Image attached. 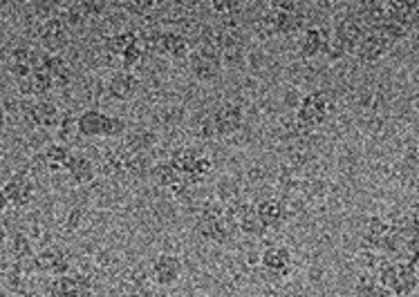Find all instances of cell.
<instances>
[{"label":"cell","mask_w":419,"mask_h":297,"mask_svg":"<svg viewBox=\"0 0 419 297\" xmlns=\"http://www.w3.org/2000/svg\"><path fill=\"white\" fill-rule=\"evenodd\" d=\"M254 31L258 38H271V36H278L276 31V25H274V16H271V11L265 9V14H260L256 20H254Z\"/></svg>","instance_id":"obj_23"},{"label":"cell","mask_w":419,"mask_h":297,"mask_svg":"<svg viewBox=\"0 0 419 297\" xmlns=\"http://www.w3.org/2000/svg\"><path fill=\"white\" fill-rule=\"evenodd\" d=\"M388 233H390V222H388V217L375 215V217H372V219L368 222V226H366V235H370V237L381 239L383 235H388Z\"/></svg>","instance_id":"obj_26"},{"label":"cell","mask_w":419,"mask_h":297,"mask_svg":"<svg viewBox=\"0 0 419 297\" xmlns=\"http://www.w3.org/2000/svg\"><path fill=\"white\" fill-rule=\"evenodd\" d=\"M254 208H256V217L265 228H278L285 222V203L278 199H263L258 201Z\"/></svg>","instance_id":"obj_16"},{"label":"cell","mask_w":419,"mask_h":297,"mask_svg":"<svg viewBox=\"0 0 419 297\" xmlns=\"http://www.w3.org/2000/svg\"><path fill=\"white\" fill-rule=\"evenodd\" d=\"M149 177H151V181L155 186H160V188H171V186H175L179 179V173L177 170L168 164V161H160V164H155V166H151L149 168Z\"/></svg>","instance_id":"obj_20"},{"label":"cell","mask_w":419,"mask_h":297,"mask_svg":"<svg viewBox=\"0 0 419 297\" xmlns=\"http://www.w3.org/2000/svg\"><path fill=\"white\" fill-rule=\"evenodd\" d=\"M70 154H72V150L65 143H50L48 152H45V159H48V166L52 170H59V168H65Z\"/></svg>","instance_id":"obj_21"},{"label":"cell","mask_w":419,"mask_h":297,"mask_svg":"<svg viewBox=\"0 0 419 297\" xmlns=\"http://www.w3.org/2000/svg\"><path fill=\"white\" fill-rule=\"evenodd\" d=\"M142 56H144V48H142V43L139 41H135L130 48H126L121 52V70H126V72H135L139 67L142 63Z\"/></svg>","instance_id":"obj_22"},{"label":"cell","mask_w":419,"mask_h":297,"mask_svg":"<svg viewBox=\"0 0 419 297\" xmlns=\"http://www.w3.org/2000/svg\"><path fill=\"white\" fill-rule=\"evenodd\" d=\"M200 157L202 154L195 150L193 145H179V147H175V150L171 152L168 164H171L177 170L179 177H191V175H193L195 166H198V159Z\"/></svg>","instance_id":"obj_17"},{"label":"cell","mask_w":419,"mask_h":297,"mask_svg":"<svg viewBox=\"0 0 419 297\" xmlns=\"http://www.w3.org/2000/svg\"><path fill=\"white\" fill-rule=\"evenodd\" d=\"M123 132H126V121H123L121 117H110L108 114V123H106L108 139H117V136H121Z\"/></svg>","instance_id":"obj_29"},{"label":"cell","mask_w":419,"mask_h":297,"mask_svg":"<svg viewBox=\"0 0 419 297\" xmlns=\"http://www.w3.org/2000/svg\"><path fill=\"white\" fill-rule=\"evenodd\" d=\"M260 264L267 273H274V275H287L291 270V253L285 246H267L260 255Z\"/></svg>","instance_id":"obj_7"},{"label":"cell","mask_w":419,"mask_h":297,"mask_svg":"<svg viewBox=\"0 0 419 297\" xmlns=\"http://www.w3.org/2000/svg\"><path fill=\"white\" fill-rule=\"evenodd\" d=\"M137 89H139V78L135 72L119 70L112 74L108 81V94L117 101H130L137 94Z\"/></svg>","instance_id":"obj_8"},{"label":"cell","mask_w":419,"mask_h":297,"mask_svg":"<svg viewBox=\"0 0 419 297\" xmlns=\"http://www.w3.org/2000/svg\"><path fill=\"white\" fill-rule=\"evenodd\" d=\"M36 264H39V270H50V273H54L56 277L67 275V273H70V261H67V255L56 246L43 248L41 253L36 255Z\"/></svg>","instance_id":"obj_13"},{"label":"cell","mask_w":419,"mask_h":297,"mask_svg":"<svg viewBox=\"0 0 419 297\" xmlns=\"http://www.w3.org/2000/svg\"><path fill=\"white\" fill-rule=\"evenodd\" d=\"M92 280L85 273H67L52 282V297H88Z\"/></svg>","instance_id":"obj_4"},{"label":"cell","mask_w":419,"mask_h":297,"mask_svg":"<svg viewBox=\"0 0 419 297\" xmlns=\"http://www.w3.org/2000/svg\"><path fill=\"white\" fill-rule=\"evenodd\" d=\"M218 197L222 199V201H229V203H233L235 201V197H238V184L233 179H229V177H224L220 184H218Z\"/></svg>","instance_id":"obj_27"},{"label":"cell","mask_w":419,"mask_h":297,"mask_svg":"<svg viewBox=\"0 0 419 297\" xmlns=\"http://www.w3.org/2000/svg\"><path fill=\"white\" fill-rule=\"evenodd\" d=\"M157 52H162L171 59H188L193 48H191V41L184 36L182 31H164L160 45H157Z\"/></svg>","instance_id":"obj_11"},{"label":"cell","mask_w":419,"mask_h":297,"mask_svg":"<svg viewBox=\"0 0 419 297\" xmlns=\"http://www.w3.org/2000/svg\"><path fill=\"white\" fill-rule=\"evenodd\" d=\"M330 41V34L323 27H305L298 38V52L303 59H314L316 54L325 52V45Z\"/></svg>","instance_id":"obj_10"},{"label":"cell","mask_w":419,"mask_h":297,"mask_svg":"<svg viewBox=\"0 0 419 297\" xmlns=\"http://www.w3.org/2000/svg\"><path fill=\"white\" fill-rule=\"evenodd\" d=\"M390 48L392 43L388 38H383L375 27H368L364 38L357 45V59L361 63H377Z\"/></svg>","instance_id":"obj_6"},{"label":"cell","mask_w":419,"mask_h":297,"mask_svg":"<svg viewBox=\"0 0 419 297\" xmlns=\"http://www.w3.org/2000/svg\"><path fill=\"white\" fill-rule=\"evenodd\" d=\"M327 114H330V101H327L323 92L305 94L296 110V130L298 132L314 130L316 125H321L327 119Z\"/></svg>","instance_id":"obj_1"},{"label":"cell","mask_w":419,"mask_h":297,"mask_svg":"<svg viewBox=\"0 0 419 297\" xmlns=\"http://www.w3.org/2000/svg\"><path fill=\"white\" fill-rule=\"evenodd\" d=\"M182 275V261L173 253H160L153 261L151 277L157 287H173Z\"/></svg>","instance_id":"obj_5"},{"label":"cell","mask_w":419,"mask_h":297,"mask_svg":"<svg viewBox=\"0 0 419 297\" xmlns=\"http://www.w3.org/2000/svg\"><path fill=\"white\" fill-rule=\"evenodd\" d=\"M34 108H36L39 125H45V128H50V125H56V121H59V110H56L54 103L41 101V103H36Z\"/></svg>","instance_id":"obj_24"},{"label":"cell","mask_w":419,"mask_h":297,"mask_svg":"<svg viewBox=\"0 0 419 297\" xmlns=\"http://www.w3.org/2000/svg\"><path fill=\"white\" fill-rule=\"evenodd\" d=\"M59 132H61V139H70L72 132H76V121L72 117H63L61 125H59Z\"/></svg>","instance_id":"obj_31"},{"label":"cell","mask_w":419,"mask_h":297,"mask_svg":"<svg viewBox=\"0 0 419 297\" xmlns=\"http://www.w3.org/2000/svg\"><path fill=\"white\" fill-rule=\"evenodd\" d=\"M198 134L202 136V139H215V125H213L211 114H207V117L202 119L200 128H198Z\"/></svg>","instance_id":"obj_30"},{"label":"cell","mask_w":419,"mask_h":297,"mask_svg":"<svg viewBox=\"0 0 419 297\" xmlns=\"http://www.w3.org/2000/svg\"><path fill=\"white\" fill-rule=\"evenodd\" d=\"M413 106H415V110H417V114H419V94L415 96V101H413Z\"/></svg>","instance_id":"obj_37"},{"label":"cell","mask_w":419,"mask_h":297,"mask_svg":"<svg viewBox=\"0 0 419 297\" xmlns=\"http://www.w3.org/2000/svg\"><path fill=\"white\" fill-rule=\"evenodd\" d=\"M63 170L76 181V184H90V181L97 177L95 161H90L85 154H78V152L70 154V159H67V164H65Z\"/></svg>","instance_id":"obj_15"},{"label":"cell","mask_w":419,"mask_h":297,"mask_svg":"<svg viewBox=\"0 0 419 297\" xmlns=\"http://www.w3.org/2000/svg\"><path fill=\"white\" fill-rule=\"evenodd\" d=\"M151 297H171V295H168V293H166L164 289H160V291H155V293H153Z\"/></svg>","instance_id":"obj_35"},{"label":"cell","mask_w":419,"mask_h":297,"mask_svg":"<svg viewBox=\"0 0 419 297\" xmlns=\"http://www.w3.org/2000/svg\"><path fill=\"white\" fill-rule=\"evenodd\" d=\"M211 119L215 125V136H231L242 128L245 112L238 103H222L218 110L211 112Z\"/></svg>","instance_id":"obj_3"},{"label":"cell","mask_w":419,"mask_h":297,"mask_svg":"<svg viewBox=\"0 0 419 297\" xmlns=\"http://www.w3.org/2000/svg\"><path fill=\"white\" fill-rule=\"evenodd\" d=\"M348 52H350V50L345 48V45H343L341 41L334 38V36H330V41H327L323 54H327V59H330V61H341Z\"/></svg>","instance_id":"obj_28"},{"label":"cell","mask_w":419,"mask_h":297,"mask_svg":"<svg viewBox=\"0 0 419 297\" xmlns=\"http://www.w3.org/2000/svg\"><path fill=\"white\" fill-rule=\"evenodd\" d=\"M191 72L202 83L215 81L222 72V54L215 45H200L198 50L191 52Z\"/></svg>","instance_id":"obj_2"},{"label":"cell","mask_w":419,"mask_h":297,"mask_svg":"<svg viewBox=\"0 0 419 297\" xmlns=\"http://www.w3.org/2000/svg\"><path fill=\"white\" fill-rule=\"evenodd\" d=\"M397 264H399V275H397V282H394V287L390 289V293L397 297H406L417 289L419 275L411 264H406V261H397Z\"/></svg>","instance_id":"obj_19"},{"label":"cell","mask_w":419,"mask_h":297,"mask_svg":"<svg viewBox=\"0 0 419 297\" xmlns=\"http://www.w3.org/2000/svg\"><path fill=\"white\" fill-rule=\"evenodd\" d=\"M211 9L218 11V14H231V11L238 9V5H235V3H213Z\"/></svg>","instance_id":"obj_32"},{"label":"cell","mask_w":419,"mask_h":297,"mask_svg":"<svg viewBox=\"0 0 419 297\" xmlns=\"http://www.w3.org/2000/svg\"><path fill=\"white\" fill-rule=\"evenodd\" d=\"M7 205H9V201H7V197L3 195V188H0V215L5 212V208H7Z\"/></svg>","instance_id":"obj_34"},{"label":"cell","mask_w":419,"mask_h":297,"mask_svg":"<svg viewBox=\"0 0 419 297\" xmlns=\"http://www.w3.org/2000/svg\"><path fill=\"white\" fill-rule=\"evenodd\" d=\"M81 219H83V210H81V208H74V210L70 212V217H67V226H70V228H78Z\"/></svg>","instance_id":"obj_33"},{"label":"cell","mask_w":419,"mask_h":297,"mask_svg":"<svg viewBox=\"0 0 419 297\" xmlns=\"http://www.w3.org/2000/svg\"><path fill=\"white\" fill-rule=\"evenodd\" d=\"M108 114L99 110H88L76 119V132L83 136H106Z\"/></svg>","instance_id":"obj_18"},{"label":"cell","mask_w":419,"mask_h":297,"mask_svg":"<svg viewBox=\"0 0 419 297\" xmlns=\"http://www.w3.org/2000/svg\"><path fill=\"white\" fill-rule=\"evenodd\" d=\"M11 250H14V257L16 261L22 259H29L34 257V250H32V239L25 233H16L14 235V242H11Z\"/></svg>","instance_id":"obj_25"},{"label":"cell","mask_w":419,"mask_h":297,"mask_svg":"<svg viewBox=\"0 0 419 297\" xmlns=\"http://www.w3.org/2000/svg\"><path fill=\"white\" fill-rule=\"evenodd\" d=\"M364 34H366V27H364V22H361L359 18L355 16H345L336 22V27H334V38H338L348 50H357V45L361 43V38H364Z\"/></svg>","instance_id":"obj_14"},{"label":"cell","mask_w":419,"mask_h":297,"mask_svg":"<svg viewBox=\"0 0 419 297\" xmlns=\"http://www.w3.org/2000/svg\"><path fill=\"white\" fill-rule=\"evenodd\" d=\"M5 239H7V231H5V228H3V226H0V244H3V242H5Z\"/></svg>","instance_id":"obj_36"},{"label":"cell","mask_w":419,"mask_h":297,"mask_svg":"<svg viewBox=\"0 0 419 297\" xmlns=\"http://www.w3.org/2000/svg\"><path fill=\"white\" fill-rule=\"evenodd\" d=\"M3 195L9 203L14 205H27L34 195V184L27 173H16L7 184L3 186Z\"/></svg>","instance_id":"obj_9"},{"label":"cell","mask_w":419,"mask_h":297,"mask_svg":"<svg viewBox=\"0 0 419 297\" xmlns=\"http://www.w3.org/2000/svg\"><path fill=\"white\" fill-rule=\"evenodd\" d=\"M67 31H70V27L65 25V20L61 16H52L45 20V25L41 29V43L48 50L56 52L67 43Z\"/></svg>","instance_id":"obj_12"}]
</instances>
